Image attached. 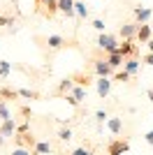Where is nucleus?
Returning a JSON list of instances; mask_svg holds the SVG:
<instances>
[{"label": "nucleus", "mask_w": 153, "mask_h": 155, "mask_svg": "<svg viewBox=\"0 0 153 155\" xmlns=\"http://www.w3.org/2000/svg\"><path fill=\"white\" fill-rule=\"evenodd\" d=\"M144 63H146V65H151V67H153V53H146V56H144Z\"/></svg>", "instance_id": "72a5a7b5"}, {"label": "nucleus", "mask_w": 153, "mask_h": 155, "mask_svg": "<svg viewBox=\"0 0 153 155\" xmlns=\"http://www.w3.org/2000/svg\"><path fill=\"white\" fill-rule=\"evenodd\" d=\"M14 97H19V91H14V88H0V100H2V102L14 100Z\"/></svg>", "instance_id": "6ab92c4d"}, {"label": "nucleus", "mask_w": 153, "mask_h": 155, "mask_svg": "<svg viewBox=\"0 0 153 155\" xmlns=\"http://www.w3.org/2000/svg\"><path fill=\"white\" fill-rule=\"evenodd\" d=\"M137 39H139L141 44H146L148 39H151V26H146V23H141V26L137 28Z\"/></svg>", "instance_id": "f8f14e48"}, {"label": "nucleus", "mask_w": 153, "mask_h": 155, "mask_svg": "<svg viewBox=\"0 0 153 155\" xmlns=\"http://www.w3.org/2000/svg\"><path fill=\"white\" fill-rule=\"evenodd\" d=\"M90 155H95V153H90Z\"/></svg>", "instance_id": "e433bc0d"}, {"label": "nucleus", "mask_w": 153, "mask_h": 155, "mask_svg": "<svg viewBox=\"0 0 153 155\" xmlns=\"http://www.w3.org/2000/svg\"><path fill=\"white\" fill-rule=\"evenodd\" d=\"M95 118H97V123H104V120H109V118H107V111H95Z\"/></svg>", "instance_id": "cd10ccee"}, {"label": "nucleus", "mask_w": 153, "mask_h": 155, "mask_svg": "<svg viewBox=\"0 0 153 155\" xmlns=\"http://www.w3.org/2000/svg\"><path fill=\"white\" fill-rule=\"evenodd\" d=\"M118 53H121L123 58H134L137 56V44H134L132 39H123V44L118 46Z\"/></svg>", "instance_id": "423d86ee"}, {"label": "nucleus", "mask_w": 153, "mask_h": 155, "mask_svg": "<svg viewBox=\"0 0 153 155\" xmlns=\"http://www.w3.org/2000/svg\"><path fill=\"white\" fill-rule=\"evenodd\" d=\"M14 143H16V148H28V150L37 146V139H35L32 132L28 130V120H25L23 125H19L16 134H14Z\"/></svg>", "instance_id": "f257e3e1"}, {"label": "nucleus", "mask_w": 153, "mask_h": 155, "mask_svg": "<svg viewBox=\"0 0 153 155\" xmlns=\"http://www.w3.org/2000/svg\"><path fill=\"white\" fill-rule=\"evenodd\" d=\"M72 95H74L76 102H81V100H86V88H83V86H74V88H72Z\"/></svg>", "instance_id": "5701e85b"}, {"label": "nucleus", "mask_w": 153, "mask_h": 155, "mask_svg": "<svg viewBox=\"0 0 153 155\" xmlns=\"http://www.w3.org/2000/svg\"><path fill=\"white\" fill-rule=\"evenodd\" d=\"M72 88H74V79L67 77V79H63V81L58 84L56 93H58V95H67V93H72Z\"/></svg>", "instance_id": "9b49d317"}, {"label": "nucleus", "mask_w": 153, "mask_h": 155, "mask_svg": "<svg viewBox=\"0 0 153 155\" xmlns=\"http://www.w3.org/2000/svg\"><path fill=\"white\" fill-rule=\"evenodd\" d=\"M125 150H130V143L125 139H114V141H109L107 146V155H123Z\"/></svg>", "instance_id": "7ed1b4c3"}, {"label": "nucleus", "mask_w": 153, "mask_h": 155, "mask_svg": "<svg viewBox=\"0 0 153 155\" xmlns=\"http://www.w3.org/2000/svg\"><path fill=\"white\" fill-rule=\"evenodd\" d=\"M9 72H12V65L7 63V60H0V79H7Z\"/></svg>", "instance_id": "b1692460"}, {"label": "nucleus", "mask_w": 153, "mask_h": 155, "mask_svg": "<svg viewBox=\"0 0 153 155\" xmlns=\"http://www.w3.org/2000/svg\"><path fill=\"white\" fill-rule=\"evenodd\" d=\"M72 155H90V150H86V148H76V150H72Z\"/></svg>", "instance_id": "473e14b6"}, {"label": "nucleus", "mask_w": 153, "mask_h": 155, "mask_svg": "<svg viewBox=\"0 0 153 155\" xmlns=\"http://www.w3.org/2000/svg\"><path fill=\"white\" fill-rule=\"evenodd\" d=\"M16 130H19V125H16V120H14V118H9V120H2V123H0V134L5 137V139H12V137L16 134Z\"/></svg>", "instance_id": "20e7f679"}, {"label": "nucleus", "mask_w": 153, "mask_h": 155, "mask_svg": "<svg viewBox=\"0 0 153 155\" xmlns=\"http://www.w3.org/2000/svg\"><path fill=\"white\" fill-rule=\"evenodd\" d=\"M95 86H97V95L100 97H107L109 93H111V81H109V77H97Z\"/></svg>", "instance_id": "0eeeda50"}, {"label": "nucleus", "mask_w": 153, "mask_h": 155, "mask_svg": "<svg viewBox=\"0 0 153 155\" xmlns=\"http://www.w3.org/2000/svg\"><path fill=\"white\" fill-rule=\"evenodd\" d=\"M146 95H148V100H151V102H153V91H148Z\"/></svg>", "instance_id": "c9c22d12"}, {"label": "nucleus", "mask_w": 153, "mask_h": 155, "mask_svg": "<svg viewBox=\"0 0 153 155\" xmlns=\"http://www.w3.org/2000/svg\"><path fill=\"white\" fill-rule=\"evenodd\" d=\"M74 12H76V16H79V19H86V16H88V7L76 0V2H74Z\"/></svg>", "instance_id": "4be33fe9"}, {"label": "nucleus", "mask_w": 153, "mask_h": 155, "mask_svg": "<svg viewBox=\"0 0 153 155\" xmlns=\"http://www.w3.org/2000/svg\"><path fill=\"white\" fill-rule=\"evenodd\" d=\"M12 155H30V150H28V148H14Z\"/></svg>", "instance_id": "7c9ffc66"}, {"label": "nucleus", "mask_w": 153, "mask_h": 155, "mask_svg": "<svg viewBox=\"0 0 153 155\" xmlns=\"http://www.w3.org/2000/svg\"><path fill=\"white\" fill-rule=\"evenodd\" d=\"M19 97H25V100H39V93L30 91V88H19Z\"/></svg>", "instance_id": "412c9836"}, {"label": "nucleus", "mask_w": 153, "mask_h": 155, "mask_svg": "<svg viewBox=\"0 0 153 155\" xmlns=\"http://www.w3.org/2000/svg\"><path fill=\"white\" fill-rule=\"evenodd\" d=\"M58 139H60V141H70V139H72V130L70 127H63L60 132H58Z\"/></svg>", "instance_id": "bb28decb"}, {"label": "nucleus", "mask_w": 153, "mask_h": 155, "mask_svg": "<svg viewBox=\"0 0 153 155\" xmlns=\"http://www.w3.org/2000/svg\"><path fill=\"white\" fill-rule=\"evenodd\" d=\"M72 79H74V84H76V86H83V88H88V86L93 84L88 74H74V77H72Z\"/></svg>", "instance_id": "aec40b11"}, {"label": "nucleus", "mask_w": 153, "mask_h": 155, "mask_svg": "<svg viewBox=\"0 0 153 155\" xmlns=\"http://www.w3.org/2000/svg\"><path fill=\"white\" fill-rule=\"evenodd\" d=\"M63 97L67 100V104H70V107H76V104H79V102L74 100V95H72V93H67V95H63Z\"/></svg>", "instance_id": "c756f323"}, {"label": "nucleus", "mask_w": 153, "mask_h": 155, "mask_svg": "<svg viewBox=\"0 0 153 155\" xmlns=\"http://www.w3.org/2000/svg\"><path fill=\"white\" fill-rule=\"evenodd\" d=\"M97 46H100V49H104L107 53H116L121 44L116 42L114 35H109V32H100V37H97Z\"/></svg>", "instance_id": "f03ea898"}, {"label": "nucleus", "mask_w": 153, "mask_h": 155, "mask_svg": "<svg viewBox=\"0 0 153 155\" xmlns=\"http://www.w3.org/2000/svg\"><path fill=\"white\" fill-rule=\"evenodd\" d=\"M39 5L46 7V16H49V19L58 12V0H39Z\"/></svg>", "instance_id": "ddd939ff"}, {"label": "nucleus", "mask_w": 153, "mask_h": 155, "mask_svg": "<svg viewBox=\"0 0 153 155\" xmlns=\"http://www.w3.org/2000/svg\"><path fill=\"white\" fill-rule=\"evenodd\" d=\"M151 9H148V7H134V19H137V23H146L148 19H151Z\"/></svg>", "instance_id": "9d476101"}, {"label": "nucleus", "mask_w": 153, "mask_h": 155, "mask_svg": "<svg viewBox=\"0 0 153 155\" xmlns=\"http://www.w3.org/2000/svg\"><path fill=\"white\" fill-rule=\"evenodd\" d=\"M46 44H49V49H60V46L65 44V39L60 37V35H49V37H46Z\"/></svg>", "instance_id": "a211bd4d"}, {"label": "nucleus", "mask_w": 153, "mask_h": 155, "mask_svg": "<svg viewBox=\"0 0 153 155\" xmlns=\"http://www.w3.org/2000/svg\"><path fill=\"white\" fill-rule=\"evenodd\" d=\"M123 70L130 72V74H137V70H139V60H137V58H125V63H123Z\"/></svg>", "instance_id": "f3484780"}, {"label": "nucleus", "mask_w": 153, "mask_h": 155, "mask_svg": "<svg viewBox=\"0 0 153 155\" xmlns=\"http://www.w3.org/2000/svg\"><path fill=\"white\" fill-rule=\"evenodd\" d=\"M5 141H7V139H5L2 134H0V146H5Z\"/></svg>", "instance_id": "f704fd0d"}, {"label": "nucleus", "mask_w": 153, "mask_h": 155, "mask_svg": "<svg viewBox=\"0 0 153 155\" xmlns=\"http://www.w3.org/2000/svg\"><path fill=\"white\" fill-rule=\"evenodd\" d=\"M144 139H146V143H148V146H153V130H148L146 134H144Z\"/></svg>", "instance_id": "2f4dec72"}, {"label": "nucleus", "mask_w": 153, "mask_h": 155, "mask_svg": "<svg viewBox=\"0 0 153 155\" xmlns=\"http://www.w3.org/2000/svg\"><path fill=\"white\" fill-rule=\"evenodd\" d=\"M93 28H95V30H100V32H104V21H102V19H95V21H93Z\"/></svg>", "instance_id": "c85d7f7f"}, {"label": "nucleus", "mask_w": 153, "mask_h": 155, "mask_svg": "<svg viewBox=\"0 0 153 155\" xmlns=\"http://www.w3.org/2000/svg\"><path fill=\"white\" fill-rule=\"evenodd\" d=\"M130 77H132V74H130V72H125V70H123V72H116V74H114V79H116V81H121V84L130 81Z\"/></svg>", "instance_id": "a878e982"}, {"label": "nucleus", "mask_w": 153, "mask_h": 155, "mask_svg": "<svg viewBox=\"0 0 153 155\" xmlns=\"http://www.w3.org/2000/svg\"><path fill=\"white\" fill-rule=\"evenodd\" d=\"M107 127H109L111 134H118V132L123 130V120H121V118H109V120H107Z\"/></svg>", "instance_id": "4468645a"}, {"label": "nucleus", "mask_w": 153, "mask_h": 155, "mask_svg": "<svg viewBox=\"0 0 153 155\" xmlns=\"http://www.w3.org/2000/svg\"><path fill=\"white\" fill-rule=\"evenodd\" d=\"M51 153V143L49 141H37V146L32 148V155H49Z\"/></svg>", "instance_id": "2eb2a0df"}, {"label": "nucleus", "mask_w": 153, "mask_h": 155, "mask_svg": "<svg viewBox=\"0 0 153 155\" xmlns=\"http://www.w3.org/2000/svg\"><path fill=\"white\" fill-rule=\"evenodd\" d=\"M74 2H76V0H58V12H63L65 16H76Z\"/></svg>", "instance_id": "6e6552de"}, {"label": "nucleus", "mask_w": 153, "mask_h": 155, "mask_svg": "<svg viewBox=\"0 0 153 155\" xmlns=\"http://www.w3.org/2000/svg\"><path fill=\"white\" fill-rule=\"evenodd\" d=\"M137 28H139V23H123V26H121V37L123 39L137 37Z\"/></svg>", "instance_id": "1a4fd4ad"}, {"label": "nucleus", "mask_w": 153, "mask_h": 155, "mask_svg": "<svg viewBox=\"0 0 153 155\" xmlns=\"http://www.w3.org/2000/svg\"><path fill=\"white\" fill-rule=\"evenodd\" d=\"M107 63H109V65H111V67L116 70V67H121V65L125 63V58H123L121 53L116 51V53H109V56H107Z\"/></svg>", "instance_id": "dca6fc26"}, {"label": "nucleus", "mask_w": 153, "mask_h": 155, "mask_svg": "<svg viewBox=\"0 0 153 155\" xmlns=\"http://www.w3.org/2000/svg\"><path fill=\"white\" fill-rule=\"evenodd\" d=\"M93 70H95L97 77H111L114 74V67L107 60H93Z\"/></svg>", "instance_id": "39448f33"}, {"label": "nucleus", "mask_w": 153, "mask_h": 155, "mask_svg": "<svg viewBox=\"0 0 153 155\" xmlns=\"http://www.w3.org/2000/svg\"><path fill=\"white\" fill-rule=\"evenodd\" d=\"M9 118H12V111L7 109V104L0 100V120H9Z\"/></svg>", "instance_id": "393cba45"}]
</instances>
